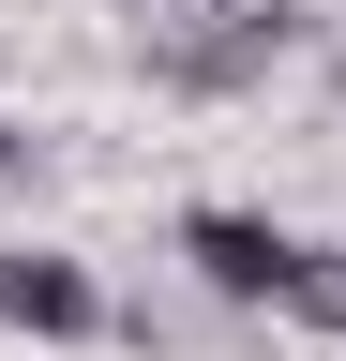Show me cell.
Here are the masks:
<instances>
[{
	"instance_id": "obj_1",
	"label": "cell",
	"mask_w": 346,
	"mask_h": 361,
	"mask_svg": "<svg viewBox=\"0 0 346 361\" xmlns=\"http://www.w3.org/2000/svg\"><path fill=\"white\" fill-rule=\"evenodd\" d=\"M286 30H301V0H166L151 16V75L166 90H256Z\"/></svg>"
},
{
	"instance_id": "obj_2",
	"label": "cell",
	"mask_w": 346,
	"mask_h": 361,
	"mask_svg": "<svg viewBox=\"0 0 346 361\" xmlns=\"http://www.w3.org/2000/svg\"><path fill=\"white\" fill-rule=\"evenodd\" d=\"M181 256H196V286L211 301H271L286 316V286H301V226H271V211H181Z\"/></svg>"
},
{
	"instance_id": "obj_3",
	"label": "cell",
	"mask_w": 346,
	"mask_h": 361,
	"mask_svg": "<svg viewBox=\"0 0 346 361\" xmlns=\"http://www.w3.org/2000/svg\"><path fill=\"white\" fill-rule=\"evenodd\" d=\"M0 316L46 331V346H75V331H106V286L75 256H46V241H0Z\"/></svg>"
},
{
	"instance_id": "obj_4",
	"label": "cell",
	"mask_w": 346,
	"mask_h": 361,
	"mask_svg": "<svg viewBox=\"0 0 346 361\" xmlns=\"http://www.w3.org/2000/svg\"><path fill=\"white\" fill-rule=\"evenodd\" d=\"M286 316L346 346V241H316V256H301V286H286Z\"/></svg>"
},
{
	"instance_id": "obj_5",
	"label": "cell",
	"mask_w": 346,
	"mask_h": 361,
	"mask_svg": "<svg viewBox=\"0 0 346 361\" xmlns=\"http://www.w3.org/2000/svg\"><path fill=\"white\" fill-rule=\"evenodd\" d=\"M0 166H16V121H0Z\"/></svg>"
}]
</instances>
